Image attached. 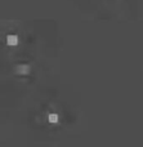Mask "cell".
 Segmentation results:
<instances>
[{"label":"cell","instance_id":"cell-1","mask_svg":"<svg viewBox=\"0 0 143 147\" xmlns=\"http://www.w3.org/2000/svg\"><path fill=\"white\" fill-rule=\"evenodd\" d=\"M15 72L19 74V75H27L30 72V66L28 65H18L15 67Z\"/></svg>","mask_w":143,"mask_h":147},{"label":"cell","instance_id":"cell-2","mask_svg":"<svg viewBox=\"0 0 143 147\" xmlns=\"http://www.w3.org/2000/svg\"><path fill=\"white\" fill-rule=\"evenodd\" d=\"M19 43V39H18L17 35H8L7 36V44L10 47H15Z\"/></svg>","mask_w":143,"mask_h":147},{"label":"cell","instance_id":"cell-3","mask_svg":"<svg viewBox=\"0 0 143 147\" xmlns=\"http://www.w3.org/2000/svg\"><path fill=\"white\" fill-rule=\"evenodd\" d=\"M58 120H59L58 115L54 114V112H52V114L48 115V121L52 123V124H56V123H58Z\"/></svg>","mask_w":143,"mask_h":147}]
</instances>
